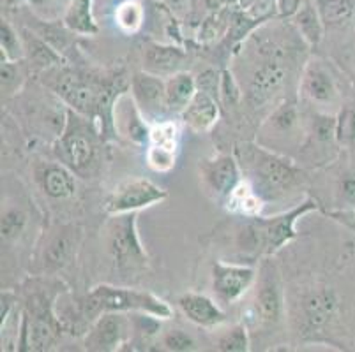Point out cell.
Masks as SVG:
<instances>
[{
    "label": "cell",
    "mask_w": 355,
    "mask_h": 352,
    "mask_svg": "<svg viewBox=\"0 0 355 352\" xmlns=\"http://www.w3.org/2000/svg\"><path fill=\"white\" fill-rule=\"evenodd\" d=\"M83 317L94 322L99 315L108 312H138V314L153 315L156 319H170L172 308L166 302L154 296L147 290H135L128 287H115L110 284H99L92 287L82 303Z\"/></svg>",
    "instance_id": "obj_1"
},
{
    "label": "cell",
    "mask_w": 355,
    "mask_h": 352,
    "mask_svg": "<svg viewBox=\"0 0 355 352\" xmlns=\"http://www.w3.org/2000/svg\"><path fill=\"white\" fill-rule=\"evenodd\" d=\"M51 89L73 111L83 116L101 115V118L105 116L106 120L110 118L105 115V109L112 111L121 97H115V86L112 83L98 82L94 77H87L74 71H60L55 74Z\"/></svg>",
    "instance_id": "obj_2"
},
{
    "label": "cell",
    "mask_w": 355,
    "mask_h": 352,
    "mask_svg": "<svg viewBox=\"0 0 355 352\" xmlns=\"http://www.w3.org/2000/svg\"><path fill=\"white\" fill-rule=\"evenodd\" d=\"M316 201L308 198L295 208L288 210L285 213H279L276 217H253V222L242 231V243L246 248L260 250L266 256H274L279 248L297 237L295 222L306 215V213L316 210Z\"/></svg>",
    "instance_id": "obj_3"
},
{
    "label": "cell",
    "mask_w": 355,
    "mask_h": 352,
    "mask_svg": "<svg viewBox=\"0 0 355 352\" xmlns=\"http://www.w3.org/2000/svg\"><path fill=\"white\" fill-rule=\"evenodd\" d=\"M251 185L263 201L276 199L299 180V169L282 155L253 147L246 155Z\"/></svg>",
    "instance_id": "obj_4"
},
{
    "label": "cell",
    "mask_w": 355,
    "mask_h": 352,
    "mask_svg": "<svg viewBox=\"0 0 355 352\" xmlns=\"http://www.w3.org/2000/svg\"><path fill=\"white\" fill-rule=\"evenodd\" d=\"M57 154L60 163L66 164L71 171L85 174L96 164L98 145L96 134L80 113L69 109L60 138L57 141Z\"/></svg>",
    "instance_id": "obj_5"
},
{
    "label": "cell",
    "mask_w": 355,
    "mask_h": 352,
    "mask_svg": "<svg viewBox=\"0 0 355 352\" xmlns=\"http://www.w3.org/2000/svg\"><path fill=\"white\" fill-rule=\"evenodd\" d=\"M137 213L138 212L115 215L110 224L108 250L119 270L124 273L144 270L148 263V257L137 231Z\"/></svg>",
    "instance_id": "obj_6"
},
{
    "label": "cell",
    "mask_w": 355,
    "mask_h": 352,
    "mask_svg": "<svg viewBox=\"0 0 355 352\" xmlns=\"http://www.w3.org/2000/svg\"><path fill=\"white\" fill-rule=\"evenodd\" d=\"M168 198V192L147 178H128L119 183L105 201V212L112 217L133 213L157 205Z\"/></svg>",
    "instance_id": "obj_7"
},
{
    "label": "cell",
    "mask_w": 355,
    "mask_h": 352,
    "mask_svg": "<svg viewBox=\"0 0 355 352\" xmlns=\"http://www.w3.org/2000/svg\"><path fill=\"white\" fill-rule=\"evenodd\" d=\"M129 331H131V324L124 314L108 312V314L99 315L92 322V328L89 329L83 345H85L87 351H117L128 340Z\"/></svg>",
    "instance_id": "obj_8"
},
{
    "label": "cell",
    "mask_w": 355,
    "mask_h": 352,
    "mask_svg": "<svg viewBox=\"0 0 355 352\" xmlns=\"http://www.w3.org/2000/svg\"><path fill=\"white\" fill-rule=\"evenodd\" d=\"M257 273L250 266L216 263L212 266V290L223 303H234L253 286Z\"/></svg>",
    "instance_id": "obj_9"
},
{
    "label": "cell",
    "mask_w": 355,
    "mask_h": 352,
    "mask_svg": "<svg viewBox=\"0 0 355 352\" xmlns=\"http://www.w3.org/2000/svg\"><path fill=\"white\" fill-rule=\"evenodd\" d=\"M60 335V324L53 312H24L21 351H48Z\"/></svg>",
    "instance_id": "obj_10"
},
{
    "label": "cell",
    "mask_w": 355,
    "mask_h": 352,
    "mask_svg": "<svg viewBox=\"0 0 355 352\" xmlns=\"http://www.w3.org/2000/svg\"><path fill=\"white\" fill-rule=\"evenodd\" d=\"M283 310V295L279 277L274 264L263 263L260 268V284L257 293V312L267 324L279 321Z\"/></svg>",
    "instance_id": "obj_11"
},
{
    "label": "cell",
    "mask_w": 355,
    "mask_h": 352,
    "mask_svg": "<svg viewBox=\"0 0 355 352\" xmlns=\"http://www.w3.org/2000/svg\"><path fill=\"white\" fill-rule=\"evenodd\" d=\"M131 97L141 109L144 115H157L166 106V82L157 74L137 73L131 77Z\"/></svg>",
    "instance_id": "obj_12"
},
{
    "label": "cell",
    "mask_w": 355,
    "mask_h": 352,
    "mask_svg": "<svg viewBox=\"0 0 355 352\" xmlns=\"http://www.w3.org/2000/svg\"><path fill=\"white\" fill-rule=\"evenodd\" d=\"M202 176L211 190H214L219 198L227 199L232 190L242 182L241 167L232 155H218L216 159L203 160Z\"/></svg>",
    "instance_id": "obj_13"
},
{
    "label": "cell",
    "mask_w": 355,
    "mask_h": 352,
    "mask_svg": "<svg viewBox=\"0 0 355 352\" xmlns=\"http://www.w3.org/2000/svg\"><path fill=\"white\" fill-rule=\"evenodd\" d=\"M180 118L184 125L196 134L211 131L219 118V108L214 95L198 90L189 104L180 111Z\"/></svg>",
    "instance_id": "obj_14"
},
{
    "label": "cell",
    "mask_w": 355,
    "mask_h": 352,
    "mask_svg": "<svg viewBox=\"0 0 355 352\" xmlns=\"http://www.w3.org/2000/svg\"><path fill=\"white\" fill-rule=\"evenodd\" d=\"M338 305H340V298L329 287H322V289L308 293L302 299V312H304V321L308 328H324L334 317Z\"/></svg>",
    "instance_id": "obj_15"
},
{
    "label": "cell",
    "mask_w": 355,
    "mask_h": 352,
    "mask_svg": "<svg viewBox=\"0 0 355 352\" xmlns=\"http://www.w3.org/2000/svg\"><path fill=\"white\" fill-rule=\"evenodd\" d=\"M182 314L202 328H214V326L225 322L227 315L216 305L214 299L205 295H196V293H186L177 302Z\"/></svg>",
    "instance_id": "obj_16"
},
{
    "label": "cell",
    "mask_w": 355,
    "mask_h": 352,
    "mask_svg": "<svg viewBox=\"0 0 355 352\" xmlns=\"http://www.w3.org/2000/svg\"><path fill=\"white\" fill-rule=\"evenodd\" d=\"M301 90L316 104H332L338 99V86L329 71L318 62L309 64L302 76Z\"/></svg>",
    "instance_id": "obj_17"
},
{
    "label": "cell",
    "mask_w": 355,
    "mask_h": 352,
    "mask_svg": "<svg viewBox=\"0 0 355 352\" xmlns=\"http://www.w3.org/2000/svg\"><path fill=\"white\" fill-rule=\"evenodd\" d=\"M80 243V229L74 225H66L59 232H55L44 250V266L55 271L66 266L74 256V250Z\"/></svg>",
    "instance_id": "obj_18"
},
{
    "label": "cell",
    "mask_w": 355,
    "mask_h": 352,
    "mask_svg": "<svg viewBox=\"0 0 355 352\" xmlns=\"http://www.w3.org/2000/svg\"><path fill=\"white\" fill-rule=\"evenodd\" d=\"M74 171L66 164H46L37 173L44 194L51 199H71L76 194V180Z\"/></svg>",
    "instance_id": "obj_19"
},
{
    "label": "cell",
    "mask_w": 355,
    "mask_h": 352,
    "mask_svg": "<svg viewBox=\"0 0 355 352\" xmlns=\"http://www.w3.org/2000/svg\"><path fill=\"white\" fill-rule=\"evenodd\" d=\"M186 53L177 46L164 44H148L144 53V67L153 74H175L179 73L180 64L184 62Z\"/></svg>",
    "instance_id": "obj_20"
},
{
    "label": "cell",
    "mask_w": 355,
    "mask_h": 352,
    "mask_svg": "<svg viewBox=\"0 0 355 352\" xmlns=\"http://www.w3.org/2000/svg\"><path fill=\"white\" fill-rule=\"evenodd\" d=\"M285 67L279 62H267L258 67L251 76L250 97L253 102L266 101L285 82Z\"/></svg>",
    "instance_id": "obj_21"
},
{
    "label": "cell",
    "mask_w": 355,
    "mask_h": 352,
    "mask_svg": "<svg viewBox=\"0 0 355 352\" xmlns=\"http://www.w3.org/2000/svg\"><path fill=\"white\" fill-rule=\"evenodd\" d=\"M198 92L196 80L189 73L172 74L166 82V106L170 111H182L189 104L195 93Z\"/></svg>",
    "instance_id": "obj_22"
},
{
    "label": "cell",
    "mask_w": 355,
    "mask_h": 352,
    "mask_svg": "<svg viewBox=\"0 0 355 352\" xmlns=\"http://www.w3.org/2000/svg\"><path fill=\"white\" fill-rule=\"evenodd\" d=\"M263 203L266 201L258 196L250 182H241L227 198V208L232 213L242 215V217L253 219L261 213Z\"/></svg>",
    "instance_id": "obj_23"
},
{
    "label": "cell",
    "mask_w": 355,
    "mask_h": 352,
    "mask_svg": "<svg viewBox=\"0 0 355 352\" xmlns=\"http://www.w3.org/2000/svg\"><path fill=\"white\" fill-rule=\"evenodd\" d=\"M295 25L301 32L302 37L308 41L309 44H318L324 37V19H322L318 8L309 2V0H302L301 8L297 9L295 15Z\"/></svg>",
    "instance_id": "obj_24"
},
{
    "label": "cell",
    "mask_w": 355,
    "mask_h": 352,
    "mask_svg": "<svg viewBox=\"0 0 355 352\" xmlns=\"http://www.w3.org/2000/svg\"><path fill=\"white\" fill-rule=\"evenodd\" d=\"M64 25L78 34H98V25L92 16V0H71L64 16Z\"/></svg>",
    "instance_id": "obj_25"
},
{
    "label": "cell",
    "mask_w": 355,
    "mask_h": 352,
    "mask_svg": "<svg viewBox=\"0 0 355 352\" xmlns=\"http://www.w3.org/2000/svg\"><path fill=\"white\" fill-rule=\"evenodd\" d=\"M24 44L25 55L31 58L34 66L46 69L50 66H60L62 62V57L57 53L53 46H50L43 37H37L28 30H24Z\"/></svg>",
    "instance_id": "obj_26"
},
{
    "label": "cell",
    "mask_w": 355,
    "mask_h": 352,
    "mask_svg": "<svg viewBox=\"0 0 355 352\" xmlns=\"http://www.w3.org/2000/svg\"><path fill=\"white\" fill-rule=\"evenodd\" d=\"M318 11L325 27H345L354 18V0H318Z\"/></svg>",
    "instance_id": "obj_27"
},
{
    "label": "cell",
    "mask_w": 355,
    "mask_h": 352,
    "mask_svg": "<svg viewBox=\"0 0 355 352\" xmlns=\"http://www.w3.org/2000/svg\"><path fill=\"white\" fill-rule=\"evenodd\" d=\"M336 143L345 148H355V101L341 106L336 115Z\"/></svg>",
    "instance_id": "obj_28"
},
{
    "label": "cell",
    "mask_w": 355,
    "mask_h": 352,
    "mask_svg": "<svg viewBox=\"0 0 355 352\" xmlns=\"http://www.w3.org/2000/svg\"><path fill=\"white\" fill-rule=\"evenodd\" d=\"M115 21L125 34H135L144 21V9L138 0H125L115 11Z\"/></svg>",
    "instance_id": "obj_29"
},
{
    "label": "cell",
    "mask_w": 355,
    "mask_h": 352,
    "mask_svg": "<svg viewBox=\"0 0 355 352\" xmlns=\"http://www.w3.org/2000/svg\"><path fill=\"white\" fill-rule=\"evenodd\" d=\"M179 127L173 122H157L150 127L148 134V145H156V147L170 148V150L179 151Z\"/></svg>",
    "instance_id": "obj_30"
},
{
    "label": "cell",
    "mask_w": 355,
    "mask_h": 352,
    "mask_svg": "<svg viewBox=\"0 0 355 352\" xmlns=\"http://www.w3.org/2000/svg\"><path fill=\"white\" fill-rule=\"evenodd\" d=\"M0 48H2V58L12 62H18L25 55V44H21L20 35L16 34L8 21H2L0 25Z\"/></svg>",
    "instance_id": "obj_31"
},
{
    "label": "cell",
    "mask_w": 355,
    "mask_h": 352,
    "mask_svg": "<svg viewBox=\"0 0 355 352\" xmlns=\"http://www.w3.org/2000/svg\"><path fill=\"white\" fill-rule=\"evenodd\" d=\"M177 160V151L170 148L156 147V145H148L147 148V166L156 173H168L173 169Z\"/></svg>",
    "instance_id": "obj_32"
},
{
    "label": "cell",
    "mask_w": 355,
    "mask_h": 352,
    "mask_svg": "<svg viewBox=\"0 0 355 352\" xmlns=\"http://www.w3.org/2000/svg\"><path fill=\"white\" fill-rule=\"evenodd\" d=\"M218 349L223 352H248L250 351L248 329L242 324L234 326L228 333H225L219 338Z\"/></svg>",
    "instance_id": "obj_33"
},
{
    "label": "cell",
    "mask_w": 355,
    "mask_h": 352,
    "mask_svg": "<svg viewBox=\"0 0 355 352\" xmlns=\"http://www.w3.org/2000/svg\"><path fill=\"white\" fill-rule=\"evenodd\" d=\"M27 225V215L18 208H9L2 213V238L4 240H15L21 234Z\"/></svg>",
    "instance_id": "obj_34"
},
{
    "label": "cell",
    "mask_w": 355,
    "mask_h": 352,
    "mask_svg": "<svg viewBox=\"0 0 355 352\" xmlns=\"http://www.w3.org/2000/svg\"><path fill=\"white\" fill-rule=\"evenodd\" d=\"M297 120H299V115H297V108L293 102H283L270 116V124L282 132L290 131L297 124Z\"/></svg>",
    "instance_id": "obj_35"
},
{
    "label": "cell",
    "mask_w": 355,
    "mask_h": 352,
    "mask_svg": "<svg viewBox=\"0 0 355 352\" xmlns=\"http://www.w3.org/2000/svg\"><path fill=\"white\" fill-rule=\"evenodd\" d=\"M163 345L168 351L175 352H186V351H196V342L189 337L188 333H184L180 329H172L168 331L163 338Z\"/></svg>",
    "instance_id": "obj_36"
},
{
    "label": "cell",
    "mask_w": 355,
    "mask_h": 352,
    "mask_svg": "<svg viewBox=\"0 0 355 352\" xmlns=\"http://www.w3.org/2000/svg\"><path fill=\"white\" fill-rule=\"evenodd\" d=\"M221 76L223 77H221V86H219V92H221L225 102H230V104H234V102H237L239 99H241V90H239L234 76H232L228 71H225Z\"/></svg>",
    "instance_id": "obj_37"
},
{
    "label": "cell",
    "mask_w": 355,
    "mask_h": 352,
    "mask_svg": "<svg viewBox=\"0 0 355 352\" xmlns=\"http://www.w3.org/2000/svg\"><path fill=\"white\" fill-rule=\"evenodd\" d=\"M274 9H277V0H257L248 12H250V16L253 19H263L267 18Z\"/></svg>",
    "instance_id": "obj_38"
},
{
    "label": "cell",
    "mask_w": 355,
    "mask_h": 352,
    "mask_svg": "<svg viewBox=\"0 0 355 352\" xmlns=\"http://www.w3.org/2000/svg\"><path fill=\"white\" fill-rule=\"evenodd\" d=\"M340 192L343 201L355 210V174H347L340 185Z\"/></svg>",
    "instance_id": "obj_39"
},
{
    "label": "cell",
    "mask_w": 355,
    "mask_h": 352,
    "mask_svg": "<svg viewBox=\"0 0 355 352\" xmlns=\"http://www.w3.org/2000/svg\"><path fill=\"white\" fill-rule=\"evenodd\" d=\"M196 85H198V90H203V92L214 95V92L218 90V74L214 71H207V73L200 74V77L196 80Z\"/></svg>",
    "instance_id": "obj_40"
},
{
    "label": "cell",
    "mask_w": 355,
    "mask_h": 352,
    "mask_svg": "<svg viewBox=\"0 0 355 352\" xmlns=\"http://www.w3.org/2000/svg\"><path fill=\"white\" fill-rule=\"evenodd\" d=\"M301 4L302 0H277V12L282 16H293Z\"/></svg>",
    "instance_id": "obj_41"
},
{
    "label": "cell",
    "mask_w": 355,
    "mask_h": 352,
    "mask_svg": "<svg viewBox=\"0 0 355 352\" xmlns=\"http://www.w3.org/2000/svg\"><path fill=\"white\" fill-rule=\"evenodd\" d=\"M163 2H166L170 9L175 12H184L189 6V0H163Z\"/></svg>",
    "instance_id": "obj_42"
},
{
    "label": "cell",
    "mask_w": 355,
    "mask_h": 352,
    "mask_svg": "<svg viewBox=\"0 0 355 352\" xmlns=\"http://www.w3.org/2000/svg\"><path fill=\"white\" fill-rule=\"evenodd\" d=\"M257 0H239V8L244 9V11H250L251 6L254 4Z\"/></svg>",
    "instance_id": "obj_43"
}]
</instances>
